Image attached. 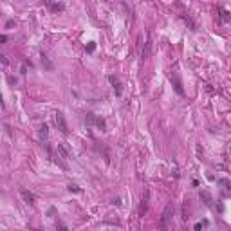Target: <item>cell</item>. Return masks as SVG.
<instances>
[{"label": "cell", "instance_id": "cell-18", "mask_svg": "<svg viewBox=\"0 0 231 231\" xmlns=\"http://www.w3.org/2000/svg\"><path fill=\"white\" fill-rule=\"evenodd\" d=\"M85 49H87V52H92V51L96 49V43H89V45H87Z\"/></svg>", "mask_w": 231, "mask_h": 231}, {"label": "cell", "instance_id": "cell-14", "mask_svg": "<svg viewBox=\"0 0 231 231\" xmlns=\"http://www.w3.org/2000/svg\"><path fill=\"white\" fill-rule=\"evenodd\" d=\"M49 7L52 9V11H63V9H65L63 4H49Z\"/></svg>", "mask_w": 231, "mask_h": 231}, {"label": "cell", "instance_id": "cell-10", "mask_svg": "<svg viewBox=\"0 0 231 231\" xmlns=\"http://www.w3.org/2000/svg\"><path fill=\"white\" fill-rule=\"evenodd\" d=\"M218 18H220V22H231V14L228 13V11H224V9H218Z\"/></svg>", "mask_w": 231, "mask_h": 231}, {"label": "cell", "instance_id": "cell-4", "mask_svg": "<svg viewBox=\"0 0 231 231\" xmlns=\"http://www.w3.org/2000/svg\"><path fill=\"white\" fill-rule=\"evenodd\" d=\"M108 81H110V85L114 87L115 96H121V92H123V89H121V81L115 78V76H108Z\"/></svg>", "mask_w": 231, "mask_h": 231}, {"label": "cell", "instance_id": "cell-13", "mask_svg": "<svg viewBox=\"0 0 231 231\" xmlns=\"http://www.w3.org/2000/svg\"><path fill=\"white\" fill-rule=\"evenodd\" d=\"M182 20H184V22L188 24V25H190V29H191V31H195V29H197V25L193 24V20H191L190 16H186V14H182Z\"/></svg>", "mask_w": 231, "mask_h": 231}, {"label": "cell", "instance_id": "cell-17", "mask_svg": "<svg viewBox=\"0 0 231 231\" xmlns=\"http://www.w3.org/2000/svg\"><path fill=\"white\" fill-rule=\"evenodd\" d=\"M69 191H74V193H79V188L76 186V184H71V186H69Z\"/></svg>", "mask_w": 231, "mask_h": 231}, {"label": "cell", "instance_id": "cell-19", "mask_svg": "<svg viewBox=\"0 0 231 231\" xmlns=\"http://www.w3.org/2000/svg\"><path fill=\"white\" fill-rule=\"evenodd\" d=\"M58 228H60V231H67V228H65L62 222H58Z\"/></svg>", "mask_w": 231, "mask_h": 231}, {"label": "cell", "instance_id": "cell-12", "mask_svg": "<svg viewBox=\"0 0 231 231\" xmlns=\"http://www.w3.org/2000/svg\"><path fill=\"white\" fill-rule=\"evenodd\" d=\"M150 51H152V43H150V40L146 42V47L143 49V60H146V58L150 56Z\"/></svg>", "mask_w": 231, "mask_h": 231}, {"label": "cell", "instance_id": "cell-15", "mask_svg": "<svg viewBox=\"0 0 231 231\" xmlns=\"http://www.w3.org/2000/svg\"><path fill=\"white\" fill-rule=\"evenodd\" d=\"M47 134H49V128H47V125L43 123L42 126H40V136H42V137H47Z\"/></svg>", "mask_w": 231, "mask_h": 231}, {"label": "cell", "instance_id": "cell-9", "mask_svg": "<svg viewBox=\"0 0 231 231\" xmlns=\"http://www.w3.org/2000/svg\"><path fill=\"white\" fill-rule=\"evenodd\" d=\"M58 152L62 153V157H63V159H69V157H71V152L67 150L65 143H60V144H58Z\"/></svg>", "mask_w": 231, "mask_h": 231}, {"label": "cell", "instance_id": "cell-11", "mask_svg": "<svg viewBox=\"0 0 231 231\" xmlns=\"http://www.w3.org/2000/svg\"><path fill=\"white\" fill-rule=\"evenodd\" d=\"M218 184H220V186H224V190L231 191V180H228V179H218Z\"/></svg>", "mask_w": 231, "mask_h": 231}, {"label": "cell", "instance_id": "cell-6", "mask_svg": "<svg viewBox=\"0 0 231 231\" xmlns=\"http://www.w3.org/2000/svg\"><path fill=\"white\" fill-rule=\"evenodd\" d=\"M172 83L175 85V92L179 94V96H184V90H182V83H180V79L177 74H172Z\"/></svg>", "mask_w": 231, "mask_h": 231}, {"label": "cell", "instance_id": "cell-1", "mask_svg": "<svg viewBox=\"0 0 231 231\" xmlns=\"http://www.w3.org/2000/svg\"><path fill=\"white\" fill-rule=\"evenodd\" d=\"M85 123L89 126H98L99 130H105L107 128V123L101 115H96V114H87L85 115Z\"/></svg>", "mask_w": 231, "mask_h": 231}, {"label": "cell", "instance_id": "cell-8", "mask_svg": "<svg viewBox=\"0 0 231 231\" xmlns=\"http://www.w3.org/2000/svg\"><path fill=\"white\" fill-rule=\"evenodd\" d=\"M199 195H201V199L204 201L206 206H213V199H211V195H209L206 190H201V193H199Z\"/></svg>", "mask_w": 231, "mask_h": 231}, {"label": "cell", "instance_id": "cell-2", "mask_svg": "<svg viewBox=\"0 0 231 231\" xmlns=\"http://www.w3.org/2000/svg\"><path fill=\"white\" fill-rule=\"evenodd\" d=\"M172 213H173V202H170L164 208V211H163V217H161V228L164 231L168 229V222H170V218H172Z\"/></svg>", "mask_w": 231, "mask_h": 231}, {"label": "cell", "instance_id": "cell-20", "mask_svg": "<svg viewBox=\"0 0 231 231\" xmlns=\"http://www.w3.org/2000/svg\"><path fill=\"white\" fill-rule=\"evenodd\" d=\"M0 42L6 43V42H7V36H6V35H2V36H0Z\"/></svg>", "mask_w": 231, "mask_h": 231}, {"label": "cell", "instance_id": "cell-5", "mask_svg": "<svg viewBox=\"0 0 231 231\" xmlns=\"http://www.w3.org/2000/svg\"><path fill=\"white\" fill-rule=\"evenodd\" d=\"M148 197H150V193H148V191H144L143 201H141V206H139V215H141V217H144V213L148 211Z\"/></svg>", "mask_w": 231, "mask_h": 231}, {"label": "cell", "instance_id": "cell-7", "mask_svg": "<svg viewBox=\"0 0 231 231\" xmlns=\"http://www.w3.org/2000/svg\"><path fill=\"white\" fill-rule=\"evenodd\" d=\"M20 195H22V199L25 201V204H29V206L35 204V195L31 193V191H27V190H20Z\"/></svg>", "mask_w": 231, "mask_h": 231}, {"label": "cell", "instance_id": "cell-3", "mask_svg": "<svg viewBox=\"0 0 231 231\" xmlns=\"http://www.w3.org/2000/svg\"><path fill=\"white\" fill-rule=\"evenodd\" d=\"M54 123H56L58 130L63 134V136H67L69 134V126H67V121H65V117L62 112H56V115H54Z\"/></svg>", "mask_w": 231, "mask_h": 231}, {"label": "cell", "instance_id": "cell-16", "mask_svg": "<svg viewBox=\"0 0 231 231\" xmlns=\"http://www.w3.org/2000/svg\"><path fill=\"white\" fill-rule=\"evenodd\" d=\"M206 224H208V222H206V220H204V222H197V224H195V231H201L202 228L206 226Z\"/></svg>", "mask_w": 231, "mask_h": 231}, {"label": "cell", "instance_id": "cell-21", "mask_svg": "<svg viewBox=\"0 0 231 231\" xmlns=\"http://www.w3.org/2000/svg\"><path fill=\"white\" fill-rule=\"evenodd\" d=\"M0 58H2V65L6 67V65H7V58H6V56H0Z\"/></svg>", "mask_w": 231, "mask_h": 231}]
</instances>
